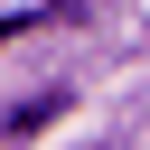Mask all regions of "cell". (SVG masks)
<instances>
[{
  "instance_id": "1",
  "label": "cell",
  "mask_w": 150,
  "mask_h": 150,
  "mask_svg": "<svg viewBox=\"0 0 150 150\" xmlns=\"http://www.w3.org/2000/svg\"><path fill=\"white\" fill-rule=\"evenodd\" d=\"M9 28H19V19H0V38H9Z\"/></svg>"
}]
</instances>
